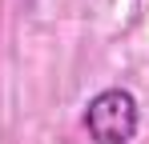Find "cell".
<instances>
[{
	"label": "cell",
	"mask_w": 149,
	"mask_h": 144,
	"mask_svg": "<svg viewBox=\"0 0 149 144\" xmlns=\"http://www.w3.org/2000/svg\"><path fill=\"white\" fill-rule=\"evenodd\" d=\"M141 108L129 88H101L85 104V128L93 144H129L137 136Z\"/></svg>",
	"instance_id": "obj_1"
}]
</instances>
